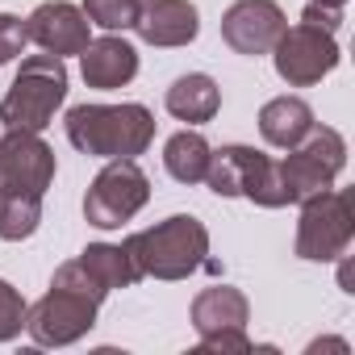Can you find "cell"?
Masks as SVG:
<instances>
[{
    "label": "cell",
    "instance_id": "obj_1",
    "mask_svg": "<svg viewBox=\"0 0 355 355\" xmlns=\"http://www.w3.org/2000/svg\"><path fill=\"white\" fill-rule=\"evenodd\" d=\"M67 142L96 159H138L155 138V117L146 105H76L67 113Z\"/></svg>",
    "mask_w": 355,
    "mask_h": 355
},
{
    "label": "cell",
    "instance_id": "obj_2",
    "mask_svg": "<svg viewBox=\"0 0 355 355\" xmlns=\"http://www.w3.org/2000/svg\"><path fill=\"white\" fill-rule=\"evenodd\" d=\"M138 268V276H155V280H184L193 276L205 255H209V230L193 218V214H175L150 230H138L121 243Z\"/></svg>",
    "mask_w": 355,
    "mask_h": 355
},
{
    "label": "cell",
    "instance_id": "obj_3",
    "mask_svg": "<svg viewBox=\"0 0 355 355\" xmlns=\"http://www.w3.org/2000/svg\"><path fill=\"white\" fill-rule=\"evenodd\" d=\"M67 101V67L59 55H26L17 67L13 88L0 101L5 130H34L42 134L55 121V109Z\"/></svg>",
    "mask_w": 355,
    "mask_h": 355
},
{
    "label": "cell",
    "instance_id": "obj_4",
    "mask_svg": "<svg viewBox=\"0 0 355 355\" xmlns=\"http://www.w3.org/2000/svg\"><path fill=\"white\" fill-rule=\"evenodd\" d=\"M280 180L288 193V205H301L305 197H318L334 189V175L347 167V142L330 125H313L280 163Z\"/></svg>",
    "mask_w": 355,
    "mask_h": 355
},
{
    "label": "cell",
    "instance_id": "obj_5",
    "mask_svg": "<svg viewBox=\"0 0 355 355\" xmlns=\"http://www.w3.org/2000/svg\"><path fill=\"white\" fill-rule=\"evenodd\" d=\"M355 239V205L351 193L326 189L318 197L301 201V222H297V255L309 263H330L343 259Z\"/></svg>",
    "mask_w": 355,
    "mask_h": 355
},
{
    "label": "cell",
    "instance_id": "obj_6",
    "mask_svg": "<svg viewBox=\"0 0 355 355\" xmlns=\"http://www.w3.org/2000/svg\"><path fill=\"white\" fill-rule=\"evenodd\" d=\"M150 201V180L134 159H109L101 167V175L88 184L84 197V218L96 230H117L121 222H130L142 205Z\"/></svg>",
    "mask_w": 355,
    "mask_h": 355
},
{
    "label": "cell",
    "instance_id": "obj_7",
    "mask_svg": "<svg viewBox=\"0 0 355 355\" xmlns=\"http://www.w3.org/2000/svg\"><path fill=\"white\" fill-rule=\"evenodd\" d=\"M96 309L92 297L51 284V293L26 309V330L38 347H71L96 326Z\"/></svg>",
    "mask_w": 355,
    "mask_h": 355
},
{
    "label": "cell",
    "instance_id": "obj_8",
    "mask_svg": "<svg viewBox=\"0 0 355 355\" xmlns=\"http://www.w3.org/2000/svg\"><path fill=\"white\" fill-rule=\"evenodd\" d=\"M268 55L276 63V76L288 88H309V84H318L322 76H330L338 67V42H334V34L313 30V26L284 30Z\"/></svg>",
    "mask_w": 355,
    "mask_h": 355
},
{
    "label": "cell",
    "instance_id": "obj_9",
    "mask_svg": "<svg viewBox=\"0 0 355 355\" xmlns=\"http://www.w3.org/2000/svg\"><path fill=\"white\" fill-rule=\"evenodd\" d=\"M55 180V150L34 130H9L0 138V184L46 197Z\"/></svg>",
    "mask_w": 355,
    "mask_h": 355
},
{
    "label": "cell",
    "instance_id": "obj_10",
    "mask_svg": "<svg viewBox=\"0 0 355 355\" xmlns=\"http://www.w3.org/2000/svg\"><path fill=\"white\" fill-rule=\"evenodd\" d=\"M284 30H288V21L276 0H239L222 17V42L234 55H251V59L268 55Z\"/></svg>",
    "mask_w": 355,
    "mask_h": 355
},
{
    "label": "cell",
    "instance_id": "obj_11",
    "mask_svg": "<svg viewBox=\"0 0 355 355\" xmlns=\"http://www.w3.org/2000/svg\"><path fill=\"white\" fill-rule=\"evenodd\" d=\"M26 34H30V42H38L46 55H59V59L80 55L92 42L84 9L67 5V0H46V5H38L26 17Z\"/></svg>",
    "mask_w": 355,
    "mask_h": 355
},
{
    "label": "cell",
    "instance_id": "obj_12",
    "mask_svg": "<svg viewBox=\"0 0 355 355\" xmlns=\"http://www.w3.org/2000/svg\"><path fill=\"white\" fill-rule=\"evenodd\" d=\"M134 30L146 46H189L201 30V17L189 0H142Z\"/></svg>",
    "mask_w": 355,
    "mask_h": 355
},
{
    "label": "cell",
    "instance_id": "obj_13",
    "mask_svg": "<svg viewBox=\"0 0 355 355\" xmlns=\"http://www.w3.org/2000/svg\"><path fill=\"white\" fill-rule=\"evenodd\" d=\"M80 71H84V84H88V88H101V92L125 88V84L138 76V51H134L125 38L88 42V46L80 51Z\"/></svg>",
    "mask_w": 355,
    "mask_h": 355
},
{
    "label": "cell",
    "instance_id": "obj_14",
    "mask_svg": "<svg viewBox=\"0 0 355 355\" xmlns=\"http://www.w3.org/2000/svg\"><path fill=\"white\" fill-rule=\"evenodd\" d=\"M247 318H251V305L230 284H214V288L197 293V301H193V330L201 338L226 334V330H247Z\"/></svg>",
    "mask_w": 355,
    "mask_h": 355
},
{
    "label": "cell",
    "instance_id": "obj_15",
    "mask_svg": "<svg viewBox=\"0 0 355 355\" xmlns=\"http://www.w3.org/2000/svg\"><path fill=\"white\" fill-rule=\"evenodd\" d=\"M163 105H167V113H171L175 121L205 125V121H214V113L222 109V88L214 84V76L189 71V76H180V80L167 88Z\"/></svg>",
    "mask_w": 355,
    "mask_h": 355
},
{
    "label": "cell",
    "instance_id": "obj_16",
    "mask_svg": "<svg viewBox=\"0 0 355 355\" xmlns=\"http://www.w3.org/2000/svg\"><path fill=\"white\" fill-rule=\"evenodd\" d=\"M313 125H318L313 109L301 96H276L259 109V134H263L268 146H280V150H293Z\"/></svg>",
    "mask_w": 355,
    "mask_h": 355
},
{
    "label": "cell",
    "instance_id": "obj_17",
    "mask_svg": "<svg viewBox=\"0 0 355 355\" xmlns=\"http://www.w3.org/2000/svg\"><path fill=\"white\" fill-rule=\"evenodd\" d=\"M209 155H214V146L205 142V134L180 130V134H171L167 146H163V167H167L171 180H180V184H205Z\"/></svg>",
    "mask_w": 355,
    "mask_h": 355
},
{
    "label": "cell",
    "instance_id": "obj_18",
    "mask_svg": "<svg viewBox=\"0 0 355 355\" xmlns=\"http://www.w3.org/2000/svg\"><path fill=\"white\" fill-rule=\"evenodd\" d=\"M38 222H42V197L38 193L0 184V239L21 243L38 230Z\"/></svg>",
    "mask_w": 355,
    "mask_h": 355
},
{
    "label": "cell",
    "instance_id": "obj_19",
    "mask_svg": "<svg viewBox=\"0 0 355 355\" xmlns=\"http://www.w3.org/2000/svg\"><path fill=\"white\" fill-rule=\"evenodd\" d=\"M80 263L101 280L105 293L130 288V284L142 280L138 268H134V259H130V251H125V247H113V243H92V247H84V251H80Z\"/></svg>",
    "mask_w": 355,
    "mask_h": 355
},
{
    "label": "cell",
    "instance_id": "obj_20",
    "mask_svg": "<svg viewBox=\"0 0 355 355\" xmlns=\"http://www.w3.org/2000/svg\"><path fill=\"white\" fill-rule=\"evenodd\" d=\"M243 197L263 205V209H284L288 205V193H284V180H280V167L276 159H268L263 150H251L247 159V171H243Z\"/></svg>",
    "mask_w": 355,
    "mask_h": 355
},
{
    "label": "cell",
    "instance_id": "obj_21",
    "mask_svg": "<svg viewBox=\"0 0 355 355\" xmlns=\"http://www.w3.org/2000/svg\"><path fill=\"white\" fill-rule=\"evenodd\" d=\"M138 5L142 0H84V17H88V26L117 34V30H134Z\"/></svg>",
    "mask_w": 355,
    "mask_h": 355
},
{
    "label": "cell",
    "instance_id": "obj_22",
    "mask_svg": "<svg viewBox=\"0 0 355 355\" xmlns=\"http://www.w3.org/2000/svg\"><path fill=\"white\" fill-rule=\"evenodd\" d=\"M26 297L9 284V280H0V343H9L26 330Z\"/></svg>",
    "mask_w": 355,
    "mask_h": 355
},
{
    "label": "cell",
    "instance_id": "obj_23",
    "mask_svg": "<svg viewBox=\"0 0 355 355\" xmlns=\"http://www.w3.org/2000/svg\"><path fill=\"white\" fill-rule=\"evenodd\" d=\"M51 284H59V288H71V293H84V297H92L96 305H101V301L109 297V293L101 288V280H96V276H92V272H88V268H84L80 259L63 263V268L55 272V280H51Z\"/></svg>",
    "mask_w": 355,
    "mask_h": 355
},
{
    "label": "cell",
    "instance_id": "obj_24",
    "mask_svg": "<svg viewBox=\"0 0 355 355\" xmlns=\"http://www.w3.org/2000/svg\"><path fill=\"white\" fill-rule=\"evenodd\" d=\"M26 42H30L26 21H21V17H13V13H0V67L13 63V59H21Z\"/></svg>",
    "mask_w": 355,
    "mask_h": 355
},
{
    "label": "cell",
    "instance_id": "obj_25",
    "mask_svg": "<svg viewBox=\"0 0 355 355\" xmlns=\"http://www.w3.org/2000/svg\"><path fill=\"white\" fill-rule=\"evenodd\" d=\"M301 26H313V30L338 34V26H343V9H334V5H322V0H309V5L301 9Z\"/></svg>",
    "mask_w": 355,
    "mask_h": 355
},
{
    "label": "cell",
    "instance_id": "obj_26",
    "mask_svg": "<svg viewBox=\"0 0 355 355\" xmlns=\"http://www.w3.org/2000/svg\"><path fill=\"white\" fill-rule=\"evenodd\" d=\"M201 351H251V338H247V330H226V334L201 338Z\"/></svg>",
    "mask_w": 355,
    "mask_h": 355
},
{
    "label": "cell",
    "instance_id": "obj_27",
    "mask_svg": "<svg viewBox=\"0 0 355 355\" xmlns=\"http://www.w3.org/2000/svg\"><path fill=\"white\" fill-rule=\"evenodd\" d=\"M322 347H334V351H347V343H343V338H318V343H309V351H322Z\"/></svg>",
    "mask_w": 355,
    "mask_h": 355
},
{
    "label": "cell",
    "instance_id": "obj_28",
    "mask_svg": "<svg viewBox=\"0 0 355 355\" xmlns=\"http://www.w3.org/2000/svg\"><path fill=\"white\" fill-rule=\"evenodd\" d=\"M322 5H334V9H343V5H347V0H322Z\"/></svg>",
    "mask_w": 355,
    "mask_h": 355
}]
</instances>
